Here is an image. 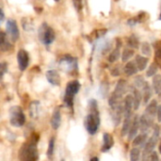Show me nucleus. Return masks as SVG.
<instances>
[{
	"mask_svg": "<svg viewBox=\"0 0 161 161\" xmlns=\"http://www.w3.org/2000/svg\"><path fill=\"white\" fill-rule=\"evenodd\" d=\"M121 54H122V52H121V42H118V44L116 45V47L108 55V60L109 62H111V63H114L121 58Z\"/></svg>",
	"mask_w": 161,
	"mask_h": 161,
	"instance_id": "obj_25",
	"label": "nucleus"
},
{
	"mask_svg": "<svg viewBox=\"0 0 161 161\" xmlns=\"http://www.w3.org/2000/svg\"><path fill=\"white\" fill-rule=\"evenodd\" d=\"M139 131H140V116L138 114H135L133 116L132 123H131V125L129 128V132L127 134L128 141L133 140L138 135Z\"/></svg>",
	"mask_w": 161,
	"mask_h": 161,
	"instance_id": "obj_13",
	"label": "nucleus"
},
{
	"mask_svg": "<svg viewBox=\"0 0 161 161\" xmlns=\"http://www.w3.org/2000/svg\"><path fill=\"white\" fill-rule=\"evenodd\" d=\"M128 89H129V86L127 84V81L125 80V79H120L117 84H116V87L114 89V93H116L118 96L124 98V96L128 92Z\"/></svg>",
	"mask_w": 161,
	"mask_h": 161,
	"instance_id": "obj_16",
	"label": "nucleus"
},
{
	"mask_svg": "<svg viewBox=\"0 0 161 161\" xmlns=\"http://www.w3.org/2000/svg\"><path fill=\"white\" fill-rule=\"evenodd\" d=\"M121 69H120V67L119 66H116V67H113L111 70H110V75H112V76H114V77H116V76H119L120 75H121Z\"/></svg>",
	"mask_w": 161,
	"mask_h": 161,
	"instance_id": "obj_37",
	"label": "nucleus"
},
{
	"mask_svg": "<svg viewBox=\"0 0 161 161\" xmlns=\"http://www.w3.org/2000/svg\"><path fill=\"white\" fill-rule=\"evenodd\" d=\"M139 22H138V20H137V18H131V19H129L128 21H127V24H128V25H130V26H134L135 25H137Z\"/></svg>",
	"mask_w": 161,
	"mask_h": 161,
	"instance_id": "obj_41",
	"label": "nucleus"
},
{
	"mask_svg": "<svg viewBox=\"0 0 161 161\" xmlns=\"http://www.w3.org/2000/svg\"><path fill=\"white\" fill-rule=\"evenodd\" d=\"M6 30H7L8 35L10 37L11 41L16 42V41L19 39L20 32H19V28H18V25H17V23H16L15 20L9 19V20L7 21V24H6Z\"/></svg>",
	"mask_w": 161,
	"mask_h": 161,
	"instance_id": "obj_7",
	"label": "nucleus"
},
{
	"mask_svg": "<svg viewBox=\"0 0 161 161\" xmlns=\"http://www.w3.org/2000/svg\"><path fill=\"white\" fill-rule=\"evenodd\" d=\"M114 145V139L111 134L105 133L103 136V145H102V152H107L112 148Z\"/></svg>",
	"mask_w": 161,
	"mask_h": 161,
	"instance_id": "obj_20",
	"label": "nucleus"
},
{
	"mask_svg": "<svg viewBox=\"0 0 161 161\" xmlns=\"http://www.w3.org/2000/svg\"><path fill=\"white\" fill-rule=\"evenodd\" d=\"M149 136H148V132H141V134L137 135L133 140H132V145L135 147H140V148H143V146L145 145L147 140H148Z\"/></svg>",
	"mask_w": 161,
	"mask_h": 161,
	"instance_id": "obj_17",
	"label": "nucleus"
},
{
	"mask_svg": "<svg viewBox=\"0 0 161 161\" xmlns=\"http://www.w3.org/2000/svg\"><path fill=\"white\" fill-rule=\"evenodd\" d=\"M157 120L158 122L161 124V105H158V110H157Z\"/></svg>",
	"mask_w": 161,
	"mask_h": 161,
	"instance_id": "obj_40",
	"label": "nucleus"
},
{
	"mask_svg": "<svg viewBox=\"0 0 161 161\" xmlns=\"http://www.w3.org/2000/svg\"><path fill=\"white\" fill-rule=\"evenodd\" d=\"M80 87L81 85L77 80H72L68 82L64 94V103L68 108H73L75 96L78 93Z\"/></svg>",
	"mask_w": 161,
	"mask_h": 161,
	"instance_id": "obj_3",
	"label": "nucleus"
},
{
	"mask_svg": "<svg viewBox=\"0 0 161 161\" xmlns=\"http://www.w3.org/2000/svg\"><path fill=\"white\" fill-rule=\"evenodd\" d=\"M141 50H142V53L146 56V57H151L152 56V53H153V50H152V46L149 42H143L141 45Z\"/></svg>",
	"mask_w": 161,
	"mask_h": 161,
	"instance_id": "obj_29",
	"label": "nucleus"
},
{
	"mask_svg": "<svg viewBox=\"0 0 161 161\" xmlns=\"http://www.w3.org/2000/svg\"><path fill=\"white\" fill-rule=\"evenodd\" d=\"M123 71L124 73L127 75V76H133L135 75L138 72H139V69L135 63V61H127L125 63V65L124 66L123 68Z\"/></svg>",
	"mask_w": 161,
	"mask_h": 161,
	"instance_id": "obj_21",
	"label": "nucleus"
},
{
	"mask_svg": "<svg viewBox=\"0 0 161 161\" xmlns=\"http://www.w3.org/2000/svg\"><path fill=\"white\" fill-rule=\"evenodd\" d=\"M148 159L151 161H158L159 160V157H158V154L157 153V152H155V151H153L150 155H149V157H148Z\"/></svg>",
	"mask_w": 161,
	"mask_h": 161,
	"instance_id": "obj_39",
	"label": "nucleus"
},
{
	"mask_svg": "<svg viewBox=\"0 0 161 161\" xmlns=\"http://www.w3.org/2000/svg\"><path fill=\"white\" fill-rule=\"evenodd\" d=\"M8 71V63L7 62H0V79L4 76V75Z\"/></svg>",
	"mask_w": 161,
	"mask_h": 161,
	"instance_id": "obj_36",
	"label": "nucleus"
},
{
	"mask_svg": "<svg viewBox=\"0 0 161 161\" xmlns=\"http://www.w3.org/2000/svg\"><path fill=\"white\" fill-rule=\"evenodd\" d=\"M152 88L156 94H158L161 90V75L157 74L152 78Z\"/></svg>",
	"mask_w": 161,
	"mask_h": 161,
	"instance_id": "obj_26",
	"label": "nucleus"
},
{
	"mask_svg": "<svg viewBox=\"0 0 161 161\" xmlns=\"http://www.w3.org/2000/svg\"><path fill=\"white\" fill-rule=\"evenodd\" d=\"M9 122L14 127H22L25 123V116L19 106H14L9 109Z\"/></svg>",
	"mask_w": 161,
	"mask_h": 161,
	"instance_id": "obj_4",
	"label": "nucleus"
},
{
	"mask_svg": "<svg viewBox=\"0 0 161 161\" xmlns=\"http://www.w3.org/2000/svg\"><path fill=\"white\" fill-rule=\"evenodd\" d=\"M0 47L2 50H8V47H11V45L7 41V35L3 31H0Z\"/></svg>",
	"mask_w": 161,
	"mask_h": 161,
	"instance_id": "obj_32",
	"label": "nucleus"
},
{
	"mask_svg": "<svg viewBox=\"0 0 161 161\" xmlns=\"http://www.w3.org/2000/svg\"><path fill=\"white\" fill-rule=\"evenodd\" d=\"M159 20H161V13H160V16H159Z\"/></svg>",
	"mask_w": 161,
	"mask_h": 161,
	"instance_id": "obj_46",
	"label": "nucleus"
},
{
	"mask_svg": "<svg viewBox=\"0 0 161 161\" xmlns=\"http://www.w3.org/2000/svg\"><path fill=\"white\" fill-rule=\"evenodd\" d=\"M158 150H159V153L161 154V138L160 140H159V142H158Z\"/></svg>",
	"mask_w": 161,
	"mask_h": 161,
	"instance_id": "obj_43",
	"label": "nucleus"
},
{
	"mask_svg": "<svg viewBox=\"0 0 161 161\" xmlns=\"http://www.w3.org/2000/svg\"><path fill=\"white\" fill-rule=\"evenodd\" d=\"M135 55V52H134V49L127 46L125 48H124L122 54H121V58H122V60L123 62H127L133 56Z\"/></svg>",
	"mask_w": 161,
	"mask_h": 161,
	"instance_id": "obj_27",
	"label": "nucleus"
},
{
	"mask_svg": "<svg viewBox=\"0 0 161 161\" xmlns=\"http://www.w3.org/2000/svg\"><path fill=\"white\" fill-rule=\"evenodd\" d=\"M39 135L34 133L31 135L28 142H26L19 151V159L25 161H35L39 158L37 143L39 142Z\"/></svg>",
	"mask_w": 161,
	"mask_h": 161,
	"instance_id": "obj_2",
	"label": "nucleus"
},
{
	"mask_svg": "<svg viewBox=\"0 0 161 161\" xmlns=\"http://www.w3.org/2000/svg\"><path fill=\"white\" fill-rule=\"evenodd\" d=\"M141 91L142 93V102L146 105L150 102V100L153 96V93H154V90H153L152 86L149 84V82L145 81V83L142 87Z\"/></svg>",
	"mask_w": 161,
	"mask_h": 161,
	"instance_id": "obj_15",
	"label": "nucleus"
},
{
	"mask_svg": "<svg viewBox=\"0 0 161 161\" xmlns=\"http://www.w3.org/2000/svg\"><path fill=\"white\" fill-rule=\"evenodd\" d=\"M90 112L85 118V128L89 134L94 135L98 131L100 126V113L98 110V105L96 100H91L89 104Z\"/></svg>",
	"mask_w": 161,
	"mask_h": 161,
	"instance_id": "obj_1",
	"label": "nucleus"
},
{
	"mask_svg": "<svg viewBox=\"0 0 161 161\" xmlns=\"http://www.w3.org/2000/svg\"><path fill=\"white\" fill-rule=\"evenodd\" d=\"M111 118L115 126H118L124 119V103L111 108Z\"/></svg>",
	"mask_w": 161,
	"mask_h": 161,
	"instance_id": "obj_11",
	"label": "nucleus"
},
{
	"mask_svg": "<svg viewBox=\"0 0 161 161\" xmlns=\"http://www.w3.org/2000/svg\"><path fill=\"white\" fill-rule=\"evenodd\" d=\"M135 63L139 69V72L144 71L149 63V58L146 56H142V55H137L135 58Z\"/></svg>",
	"mask_w": 161,
	"mask_h": 161,
	"instance_id": "obj_22",
	"label": "nucleus"
},
{
	"mask_svg": "<svg viewBox=\"0 0 161 161\" xmlns=\"http://www.w3.org/2000/svg\"><path fill=\"white\" fill-rule=\"evenodd\" d=\"M159 140H160V139H158V138H156V137H154V136H151L150 138H148V140H147L145 145H144L143 148H142V160L148 159L149 155H150L153 151H155V148L158 146Z\"/></svg>",
	"mask_w": 161,
	"mask_h": 161,
	"instance_id": "obj_6",
	"label": "nucleus"
},
{
	"mask_svg": "<svg viewBox=\"0 0 161 161\" xmlns=\"http://www.w3.org/2000/svg\"><path fill=\"white\" fill-rule=\"evenodd\" d=\"M158 67L156 63H152L148 69L146 70V76L147 77H153L155 75L158 74Z\"/></svg>",
	"mask_w": 161,
	"mask_h": 161,
	"instance_id": "obj_33",
	"label": "nucleus"
},
{
	"mask_svg": "<svg viewBox=\"0 0 161 161\" xmlns=\"http://www.w3.org/2000/svg\"><path fill=\"white\" fill-rule=\"evenodd\" d=\"M17 61H18V67H19L20 71H25L27 68L28 62H29L28 53L24 49L19 50V52L17 54Z\"/></svg>",
	"mask_w": 161,
	"mask_h": 161,
	"instance_id": "obj_12",
	"label": "nucleus"
},
{
	"mask_svg": "<svg viewBox=\"0 0 161 161\" xmlns=\"http://www.w3.org/2000/svg\"><path fill=\"white\" fill-rule=\"evenodd\" d=\"M4 18H5V14H4V12H3V10L0 8V23L4 20Z\"/></svg>",
	"mask_w": 161,
	"mask_h": 161,
	"instance_id": "obj_42",
	"label": "nucleus"
},
{
	"mask_svg": "<svg viewBox=\"0 0 161 161\" xmlns=\"http://www.w3.org/2000/svg\"><path fill=\"white\" fill-rule=\"evenodd\" d=\"M158 107V103L157 100H155V99H154V100H150V102H149V103L147 104V106H146V108H145V110H144V113H145L147 116H149V117L155 119V118H157Z\"/></svg>",
	"mask_w": 161,
	"mask_h": 161,
	"instance_id": "obj_18",
	"label": "nucleus"
},
{
	"mask_svg": "<svg viewBox=\"0 0 161 161\" xmlns=\"http://www.w3.org/2000/svg\"><path fill=\"white\" fill-rule=\"evenodd\" d=\"M59 65L61 66V68H63L64 70H66V72H70L73 70H75L77 67V63H76V59L74 58L73 57L66 55L64 57H62L59 60Z\"/></svg>",
	"mask_w": 161,
	"mask_h": 161,
	"instance_id": "obj_8",
	"label": "nucleus"
},
{
	"mask_svg": "<svg viewBox=\"0 0 161 161\" xmlns=\"http://www.w3.org/2000/svg\"><path fill=\"white\" fill-rule=\"evenodd\" d=\"M158 95L159 96V99H160V100H161V90H160V92H159V93H158Z\"/></svg>",
	"mask_w": 161,
	"mask_h": 161,
	"instance_id": "obj_44",
	"label": "nucleus"
},
{
	"mask_svg": "<svg viewBox=\"0 0 161 161\" xmlns=\"http://www.w3.org/2000/svg\"><path fill=\"white\" fill-rule=\"evenodd\" d=\"M155 125V119L147 116L144 112L140 116V131L148 132Z\"/></svg>",
	"mask_w": 161,
	"mask_h": 161,
	"instance_id": "obj_9",
	"label": "nucleus"
},
{
	"mask_svg": "<svg viewBox=\"0 0 161 161\" xmlns=\"http://www.w3.org/2000/svg\"><path fill=\"white\" fill-rule=\"evenodd\" d=\"M132 95H133V100H134V111H137L142 102V91L140 89H138L137 87H135L134 85H132L129 88Z\"/></svg>",
	"mask_w": 161,
	"mask_h": 161,
	"instance_id": "obj_14",
	"label": "nucleus"
},
{
	"mask_svg": "<svg viewBox=\"0 0 161 161\" xmlns=\"http://www.w3.org/2000/svg\"><path fill=\"white\" fill-rule=\"evenodd\" d=\"M134 100L132 93H128L124 97V116H133Z\"/></svg>",
	"mask_w": 161,
	"mask_h": 161,
	"instance_id": "obj_10",
	"label": "nucleus"
},
{
	"mask_svg": "<svg viewBox=\"0 0 161 161\" xmlns=\"http://www.w3.org/2000/svg\"><path fill=\"white\" fill-rule=\"evenodd\" d=\"M145 81H146V80L143 78V76H142V75H138V76H136V77H135V80H134V86L141 90V89H142V87L143 86V84L145 83Z\"/></svg>",
	"mask_w": 161,
	"mask_h": 161,
	"instance_id": "obj_34",
	"label": "nucleus"
},
{
	"mask_svg": "<svg viewBox=\"0 0 161 161\" xmlns=\"http://www.w3.org/2000/svg\"><path fill=\"white\" fill-rule=\"evenodd\" d=\"M60 123H61V113L59 108H56L51 118V126L53 127V129L57 130L60 126Z\"/></svg>",
	"mask_w": 161,
	"mask_h": 161,
	"instance_id": "obj_23",
	"label": "nucleus"
},
{
	"mask_svg": "<svg viewBox=\"0 0 161 161\" xmlns=\"http://www.w3.org/2000/svg\"><path fill=\"white\" fill-rule=\"evenodd\" d=\"M142 148L140 147H133L130 150V154H129V158L131 161H138L142 158Z\"/></svg>",
	"mask_w": 161,
	"mask_h": 161,
	"instance_id": "obj_28",
	"label": "nucleus"
},
{
	"mask_svg": "<svg viewBox=\"0 0 161 161\" xmlns=\"http://www.w3.org/2000/svg\"><path fill=\"white\" fill-rule=\"evenodd\" d=\"M54 148H55V139L52 138L49 142V145H48V150H47V157L49 158H52L53 154H54Z\"/></svg>",
	"mask_w": 161,
	"mask_h": 161,
	"instance_id": "obj_35",
	"label": "nucleus"
},
{
	"mask_svg": "<svg viewBox=\"0 0 161 161\" xmlns=\"http://www.w3.org/2000/svg\"><path fill=\"white\" fill-rule=\"evenodd\" d=\"M132 119H133V116H124L122 129H121V136L122 137L127 136V134L129 132L131 123H132Z\"/></svg>",
	"mask_w": 161,
	"mask_h": 161,
	"instance_id": "obj_24",
	"label": "nucleus"
},
{
	"mask_svg": "<svg viewBox=\"0 0 161 161\" xmlns=\"http://www.w3.org/2000/svg\"><path fill=\"white\" fill-rule=\"evenodd\" d=\"M74 6L76 8L77 11H80L83 8V0H73Z\"/></svg>",
	"mask_w": 161,
	"mask_h": 161,
	"instance_id": "obj_38",
	"label": "nucleus"
},
{
	"mask_svg": "<svg viewBox=\"0 0 161 161\" xmlns=\"http://www.w3.org/2000/svg\"><path fill=\"white\" fill-rule=\"evenodd\" d=\"M127 44L133 49H138L140 46V41L135 35H131L127 38Z\"/></svg>",
	"mask_w": 161,
	"mask_h": 161,
	"instance_id": "obj_31",
	"label": "nucleus"
},
{
	"mask_svg": "<svg viewBox=\"0 0 161 161\" xmlns=\"http://www.w3.org/2000/svg\"><path fill=\"white\" fill-rule=\"evenodd\" d=\"M92 160H98V158H92Z\"/></svg>",
	"mask_w": 161,
	"mask_h": 161,
	"instance_id": "obj_45",
	"label": "nucleus"
},
{
	"mask_svg": "<svg viewBox=\"0 0 161 161\" xmlns=\"http://www.w3.org/2000/svg\"><path fill=\"white\" fill-rule=\"evenodd\" d=\"M39 38L43 44L49 45L55 41L56 34L54 29L50 27L47 24H42L39 29Z\"/></svg>",
	"mask_w": 161,
	"mask_h": 161,
	"instance_id": "obj_5",
	"label": "nucleus"
},
{
	"mask_svg": "<svg viewBox=\"0 0 161 161\" xmlns=\"http://www.w3.org/2000/svg\"><path fill=\"white\" fill-rule=\"evenodd\" d=\"M39 109H40V103L38 101H34L31 103L30 105V108H29V111H30V115L32 118H37L38 115H39Z\"/></svg>",
	"mask_w": 161,
	"mask_h": 161,
	"instance_id": "obj_30",
	"label": "nucleus"
},
{
	"mask_svg": "<svg viewBox=\"0 0 161 161\" xmlns=\"http://www.w3.org/2000/svg\"><path fill=\"white\" fill-rule=\"evenodd\" d=\"M46 79L53 86H58L60 84V75H59L58 72L56 71V70H49V71H47V73H46Z\"/></svg>",
	"mask_w": 161,
	"mask_h": 161,
	"instance_id": "obj_19",
	"label": "nucleus"
}]
</instances>
